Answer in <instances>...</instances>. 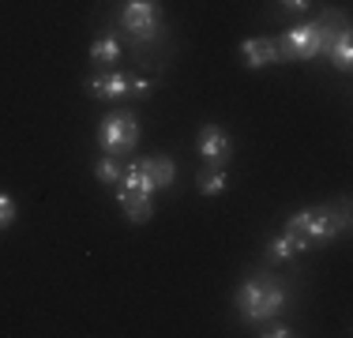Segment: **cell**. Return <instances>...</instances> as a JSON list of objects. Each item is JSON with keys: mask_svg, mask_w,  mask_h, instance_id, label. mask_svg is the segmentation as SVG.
<instances>
[{"mask_svg": "<svg viewBox=\"0 0 353 338\" xmlns=\"http://www.w3.org/2000/svg\"><path fill=\"white\" fill-rule=\"evenodd\" d=\"M342 230H350V215L346 210H331V207H305V210L285 218V233L297 241L301 252L323 248V244H331Z\"/></svg>", "mask_w": 353, "mask_h": 338, "instance_id": "6da1fadb", "label": "cell"}, {"mask_svg": "<svg viewBox=\"0 0 353 338\" xmlns=\"http://www.w3.org/2000/svg\"><path fill=\"white\" fill-rule=\"evenodd\" d=\"M285 286L279 275H252L237 286V316L248 324H267L285 308Z\"/></svg>", "mask_w": 353, "mask_h": 338, "instance_id": "7a4b0ae2", "label": "cell"}, {"mask_svg": "<svg viewBox=\"0 0 353 338\" xmlns=\"http://www.w3.org/2000/svg\"><path fill=\"white\" fill-rule=\"evenodd\" d=\"M139 143V121L132 109H113L98 121V147L105 155H128Z\"/></svg>", "mask_w": 353, "mask_h": 338, "instance_id": "3957f363", "label": "cell"}, {"mask_svg": "<svg viewBox=\"0 0 353 338\" xmlns=\"http://www.w3.org/2000/svg\"><path fill=\"white\" fill-rule=\"evenodd\" d=\"M282 61H316L327 46V27L323 23H301V27L282 30V38H274Z\"/></svg>", "mask_w": 353, "mask_h": 338, "instance_id": "277c9868", "label": "cell"}, {"mask_svg": "<svg viewBox=\"0 0 353 338\" xmlns=\"http://www.w3.org/2000/svg\"><path fill=\"white\" fill-rule=\"evenodd\" d=\"M121 27L136 41H150L162 27V0H124Z\"/></svg>", "mask_w": 353, "mask_h": 338, "instance_id": "5b68a950", "label": "cell"}, {"mask_svg": "<svg viewBox=\"0 0 353 338\" xmlns=\"http://www.w3.org/2000/svg\"><path fill=\"white\" fill-rule=\"evenodd\" d=\"M199 155H203L207 166H225L233 155V139L222 124H203L199 128Z\"/></svg>", "mask_w": 353, "mask_h": 338, "instance_id": "8992f818", "label": "cell"}, {"mask_svg": "<svg viewBox=\"0 0 353 338\" xmlns=\"http://www.w3.org/2000/svg\"><path fill=\"white\" fill-rule=\"evenodd\" d=\"M237 53H241V64H245L248 72H259V68H267V64H282L274 38H245Z\"/></svg>", "mask_w": 353, "mask_h": 338, "instance_id": "52a82bcc", "label": "cell"}, {"mask_svg": "<svg viewBox=\"0 0 353 338\" xmlns=\"http://www.w3.org/2000/svg\"><path fill=\"white\" fill-rule=\"evenodd\" d=\"M83 90H87L94 101H124V98H128V75H124V72L94 75V79L83 83Z\"/></svg>", "mask_w": 353, "mask_h": 338, "instance_id": "ba28073f", "label": "cell"}, {"mask_svg": "<svg viewBox=\"0 0 353 338\" xmlns=\"http://www.w3.org/2000/svg\"><path fill=\"white\" fill-rule=\"evenodd\" d=\"M117 203H121L124 218L132 226H143L154 218V196H143V192H117Z\"/></svg>", "mask_w": 353, "mask_h": 338, "instance_id": "9c48e42d", "label": "cell"}, {"mask_svg": "<svg viewBox=\"0 0 353 338\" xmlns=\"http://www.w3.org/2000/svg\"><path fill=\"white\" fill-rule=\"evenodd\" d=\"M323 57L339 68V72H350V64H353V34H350V27L346 30H334L331 38H327Z\"/></svg>", "mask_w": 353, "mask_h": 338, "instance_id": "30bf717a", "label": "cell"}, {"mask_svg": "<svg viewBox=\"0 0 353 338\" xmlns=\"http://www.w3.org/2000/svg\"><path fill=\"white\" fill-rule=\"evenodd\" d=\"M143 169H147V177L154 181V188L158 192H165V188H173V181H176V162L170 155H150V158H139Z\"/></svg>", "mask_w": 353, "mask_h": 338, "instance_id": "8fae6325", "label": "cell"}, {"mask_svg": "<svg viewBox=\"0 0 353 338\" xmlns=\"http://www.w3.org/2000/svg\"><path fill=\"white\" fill-rule=\"evenodd\" d=\"M117 192H143V196H154V181L147 177V169H143V162H128L121 173V181H117Z\"/></svg>", "mask_w": 353, "mask_h": 338, "instance_id": "7c38bea8", "label": "cell"}, {"mask_svg": "<svg viewBox=\"0 0 353 338\" xmlns=\"http://www.w3.org/2000/svg\"><path fill=\"white\" fill-rule=\"evenodd\" d=\"M196 188L203 192V196H222V192L230 188V173H225L222 166H203L196 177Z\"/></svg>", "mask_w": 353, "mask_h": 338, "instance_id": "4fadbf2b", "label": "cell"}, {"mask_svg": "<svg viewBox=\"0 0 353 338\" xmlns=\"http://www.w3.org/2000/svg\"><path fill=\"white\" fill-rule=\"evenodd\" d=\"M90 61L102 64V68H113L117 61H121V41L109 38V34H102V38L90 41Z\"/></svg>", "mask_w": 353, "mask_h": 338, "instance_id": "5bb4252c", "label": "cell"}, {"mask_svg": "<svg viewBox=\"0 0 353 338\" xmlns=\"http://www.w3.org/2000/svg\"><path fill=\"white\" fill-rule=\"evenodd\" d=\"M297 256H301V248L290 233H279V237L267 241V259H271V264H290V259H297Z\"/></svg>", "mask_w": 353, "mask_h": 338, "instance_id": "9a60e30c", "label": "cell"}, {"mask_svg": "<svg viewBox=\"0 0 353 338\" xmlns=\"http://www.w3.org/2000/svg\"><path fill=\"white\" fill-rule=\"evenodd\" d=\"M121 173H124V166H121V155H102L94 162V177L102 184H117L121 181Z\"/></svg>", "mask_w": 353, "mask_h": 338, "instance_id": "2e32d148", "label": "cell"}, {"mask_svg": "<svg viewBox=\"0 0 353 338\" xmlns=\"http://www.w3.org/2000/svg\"><path fill=\"white\" fill-rule=\"evenodd\" d=\"M150 95H154V79L128 75V98H150Z\"/></svg>", "mask_w": 353, "mask_h": 338, "instance_id": "e0dca14e", "label": "cell"}, {"mask_svg": "<svg viewBox=\"0 0 353 338\" xmlns=\"http://www.w3.org/2000/svg\"><path fill=\"white\" fill-rule=\"evenodd\" d=\"M15 215H19V207H15V199L8 196V192H0V230H8V226L15 222Z\"/></svg>", "mask_w": 353, "mask_h": 338, "instance_id": "ac0fdd59", "label": "cell"}, {"mask_svg": "<svg viewBox=\"0 0 353 338\" xmlns=\"http://www.w3.org/2000/svg\"><path fill=\"white\" fill-rule=\"evenodd\" d=\"M259 335H263V338H290L293 331H290L285 324H279V319H267V324H263V331H259Z\"/></svg>", "mask_w": 353, "mask_h": 338, "instance_id": "d6986e66", "label": "cell"}, {"mask_svg": "<svg viewBox=\"0 0 353 338\" xmlns=\"http://www.w3.org/2000/svg\"><path fill=\"white\" fill-rule=\"evenodd\" d=\"M285 12H305V8H312V0H282Z\"/></svg>", "mask_w": 353, "mask_h": 338, "instance_id": "ffe728a7", "label": "cell"}]
</instances>
